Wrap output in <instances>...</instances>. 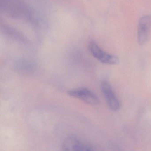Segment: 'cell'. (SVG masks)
<instances>
[{
	"instance_id": "6da1fadb",
	"label": "cell",
	"mask_w": 151,
	"mask_h": 151,
	"mask_svg": "<svg viewBox=\"0 0 151 151\" xmlns=\"http://www.w3.org/2000/svg\"><path fill=\"white\" fill-rule=\"evenodd\" d=\"M0 10L14 19H24L31 22L35 20L31 9L22 0H0Z\"/></svg>"
},
{
	"instance_id": "7a4b0ae2",
	"label": "cell",
	"mask_w": 151,
	"mask_h": 151,
	"mask_svg": "<svg viewBox=\"0 0 151 151\" xmlns=\"http://www.w3.org/2000/svg\"><path fill=\"white\" fill-rule=\"evenodd\" d=\"M88 47L91 54L102 63L116 64L119 62V59L116 56L104 52L95 41L90 42Z\"/></svg>"
},
{
	"instance_id": "3957f363",
	"label": "cell",
	"mask_w": 151,
	"mask_h": 151,
	"mask_svg": "<svg viewBox=\"0 0 151 151\" xmlns=\"http://www.w3.org/2000/svg\"><path fill=\"white\" fill-rule=\"evenodd\" d=\"M101 88L109 108L114 111H118L121 107V103L109 83L107 81H103Z\"/></svg>"
},
{
	"instance_id": "277c9868",
	"label": "cell",
	"mask_w": 151,
	"mask_h": 151,
	"mask_svg": "<svg viewBox=\"0 0 151 151\" xmlns=\"http://www.w3.org/2000/svg\"><path fill=\"white\" fill-rule=\"evenodd\" d=\"M71 97L77 98L91 105L99 104V100L97 95L91 90L86 88L73 89L68 92Z\"/></svg>"
},
{
	"instance_id": "5b68a950",
	"label": "cell",
	"mask_w": 151,
	"mask_h": 151,
	"mask_svg": "<svg viewBox=\"0 0 151 151\" xmlns=\"http://www.w3.org/2000/svg\"><path fill=\"white\" fill-rule=\"evenodd\" d=\"M64 151H93V147L75 137H68L63 141L62 146Z\"/></svg>"
},
{
	"instance_id": "8992f818",
	"label": "cell",
	"mask_w": 151,
	"mask_h": 151,
	"mask_svg": "<svg viewBox=\"0 0 151 151\" xmlns=\"http://www.w3.org/2000/svg\"><path fill=\"white\" fill-rule=\"evenodd\" d=\"M151 26V15L145 16L139 19L137 33L138 42L139 45H142L146 43Z\"/></svg>"
},
{
	"instance_id": "52a82bcc",
	"label": "cell",
	"mask_w": 151,
	"mask_h": 151,
	"mask_svg": "<svg viewBox=\"0 0 151 151\" xmlns=\"http://www.w3.org/2000/svg\"><path fill=\"white\" fill-rule=\"evenodd\" d=\"M1 29L3 30L4 33H6L7 36L11 37L12 38L16 39L17 41H26L24 37L14 29L8 26H4L3 28H1Z\"/></svg>"
}]
</instances>
